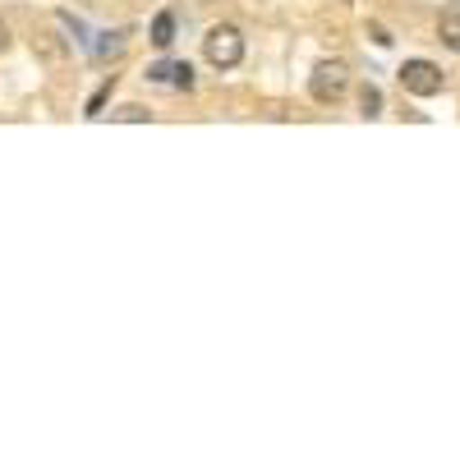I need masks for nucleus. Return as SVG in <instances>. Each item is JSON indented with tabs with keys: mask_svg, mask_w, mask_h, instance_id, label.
<instances>
[{
	"mask_svg": "<svg viewBox=\"0 0 460 460\" xmlns=\"http://www.w3.org/2000/svg\"><path fill=\"white\" fill-rule=\"evenodd\" d=\"M175 88H194V69H189V65H175Z\"/></svg>",
	"mask_w": 460,
	"mask_h": 460,
	"instance_id": "10",
	"label": "nucleus"
},
{
	"mask_svg": "<svg viewBox=\"0 0 460 460\" xmlns=\"http://www.w3.org/2000/svg\"><path fill=\"white\" fill-rule=\"evenodd\" d=\"M203 56H208V65H217V69H235V65L244 60V37H240V28H230V23L208 28Z\"/></svg>",
	"mask_w": 460,
	"mask_h": 460,
	"instance_id": "1",
	"label": "nucleus"
},
{
	"mask_svg": "<svg viewBox=\"0 0 460 460\" xmlns=\"http://www.w3.org/2000/svg\"><path fill=\"white\" fill-rule=\"evenodd\" d=\"M345 88H350V65L345 60H323L314 74H309V93H314V102H341L345 97Z\"/></svg>",
	"mask_w": 460,
	"mask_h": 460,
	"instance_id": "2",
	"label": "nucleus"
},
{
	"mask_svg": "<svg viewBox=\"0 0 460 460\" xmlns=\"http://www.w3.org/2000/svg\"><path fill=\"white\" fill-rule=\"evenodd\" d=\"M10 51V28H5V19H0V56Z\"/></svg>",
	"mask_w": 460,
	"mask_h": 460,
	"instance_id": "12",
	"label": "nucleus"
},
{
	"mask_svg": "<svg viewBox=\"0 0 460 460\" xmlns=\"http://www.w3.org/2000/svg\"><path fill=\"white\" fill-rule=\"evenodd\" d=\"M32 51L42 56L47 65H65V56H69V47L60 42V37H56L51 28H37V32H32Z\"/></svg>",
	"mask_w": 460,
	"mask_h": 460,
	"instance_id": "4",
	"label": "nucleus"
},
{
	"mask_svg": "<svg viewBox=\"0 0 460 460\" xmlns=\"http://www.w3.org/2000/svg\"><path fill=\"white\" fill-rule=\"evenodd\" d=\"M359 111L368 115V120H373V115H382V93H377L373 84H364V88H359Z\"/></svg>",
	"mask_w": 460,
	"mask_h": 460,
	"instance_id": "8",
	"label": "nucleus"
},
{
	"mask_svg": "<svg viewBox=\"0 0 460 460\" xmlns=\"http://www.w3.org/2000/svg\"><path fill=\"white\" fill-rule=\"evenodd\" d=\"M175 42V14L166 10V14H157V19H152V47H171Z\"/></svg>",
	"mask_w": 460,
	"mask_h": 460,
	"instance_id": "6",
	"label": "nucleus"
},
{
	"mask_svg": "<svg viewBox=\"0 0 460 460\" xmlns=\"http://www.w3.org/2000/svg\"><path fill=\"white\" fill-rule=\"evenodd\" d=\"M147 79H152V84H175V65H152Z\"/></svg>",
	"mask_w": 460,
	"mask_h": 460,
	"instance_id": "9",
	"label": "nucleus"
},
{
	"mask_svg": "<svg viewBox=\"0 0 460 460\" xmlns=\"http://www.w3.org/2000/svg\"><path fill=\"white\" fill-rule=\"evenodd\" d=\"M120 51H125V37H120V32H102V42L93 47V56H97V60H115Z\"/></svg>",
	"mask_w": 460,
	"mask_h": 460,
	"instance_id": "7",
	"label": "nucleus"
},
{
	"mask_svg": "<svg viewBox=\"0 0 460 460\" xmlns=\"http://www.w3.org/2000/svg\"><path fill=\"white\" fill-rule=\"evenodd\" d=\"M115 120H147V111L143 106H120V111H115Z\"/></svg>",
	"mask_w": 460,
	"mask_h": 460,
	"instance_id": "11",
	"label": "nucleus"
},
{
	"mask_svg": "<svg viewBox=\"0 0 460 460\" xmlns=\"http://www.w3.org/2000/svg\"><path fill=\"white\" fill-rule=\"evenodd\" d=\"M396 79H401V88L410 97H438L442 93V69L433 60H405Z\"/></svg>",
	"mask_w": 460,
	"mask_h": 460,
	"instance_id": "3",
	"label": "nucleus"
},
{
	"mask_svg": "<svg viewBox=\"0 0 460 460\" xmlns=\"http://www.w3.org/2000/svg\"><path fill=\"white\" fill-rule=\"evenodd\" d=\"M438 37H442L451 51H460V0H451V5L442 10V19H438Z\"/></svg>",
	"mask_w": 460,
	"mask_h": 460,
	"instance_id": "5",
	"label": "nucleus"
}]
</instances>
